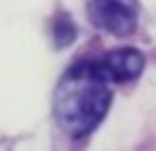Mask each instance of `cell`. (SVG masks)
Segmentation results:
<instances>
[{
	"label": "cell",
	"instance_id": "6da1fadb",
	"mask_svg": "<svg viewBox=\"0 0 156 151\" xmlns=\"http://www.w3.org/2000/svg\"><path fill=\"white\" fill-rule=\"evenodd\" d=\"M110 102V83L98 73L93 61H80L61 76L54 93V114L68 136L83 139L105 119Z\"/></svg>",
	"mask_w": 156,
	"mask_h": 151
},
{
	"label": "cell",
	"instance_id": "7a4b0ae2",
	"mask_svg": "<svg viewBox=\"0 0 156 151\" xmlns=\"http://www.w3.org/2000/svg\"><path fill=\"white\" fill-rule=\"evenodd\" d=\"M88 15L107 34L127 37L136 29L139 0H88Z\"/></svg>",
	"mask_w": 156,
	"mask_h": 151
},
{
	"label": "cell",
	"instance_id": "3957f363",
	"mask_svg": "<svg viewBox=\"0 0 156 151\" xmlns=\"http://www.w3.org/2000/svg\"><path fill=\"white\" fill-rule=\"evenodd\" d=\"M93 63L107 83H129L141 76L146 58L134 46H119V49H112L105 56L95 58Z\"/></svg>",
	"mask_w": 156,
	"mask_h": 151
}]
</instances>
